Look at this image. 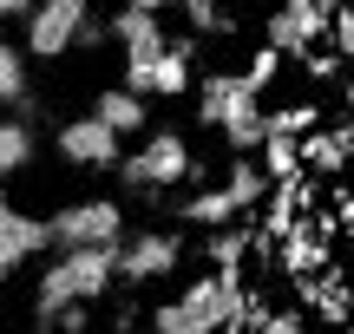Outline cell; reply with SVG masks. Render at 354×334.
<instances>
[{
    "label": "cell",
    "instance_id": "1",
    "mask_svg": "<svg viewBox=\"0 0 354 334\" xmlns=\"http://www.w3.org/2000/svg\"><path fill=\"white\" fill-rule=\"evenodd\" d=\"M105 295H112V243L59 249V256L33 275V322L46 328L53 308H66V302H105Z\"/></svg>",
    "mask_w": 354,
    "mask_h": 334
},
{
    "label": "cell",
    "instance_id": "2",
    "mask_svg": "<svg viewBox=\"0 0 354 334\" xmlns=\"http://www.w3.org/2000/svg\"><path fill=\"white\" fill-rule=\"evenodd\" d=\"M236 288H243V269H203L177 302L151 308V328L158 334H216L236 315Z\"/></svg>",
    "mask_w": 354,
    "mask_h": 334
},
{
    "label": "cell",
    "instance_id": "3",
    "mask_svg": "<svg viewBox=\"0 0 354 334\" xmlns=\"http://www.w3.org/2000/svg\"><path fill=\"white\" fill-rule=\"evenodd\" d=\"M197 125L223 131L230 151H256V138H263V99L243 86V72H203V86H197Z\"/></svg>",
    "mask_w": 354,
    "mask_h": 334
},
{
    "label": "cell",
    "instance_id": "4",
    "mask_svg": "<svg viewBox=\"0 0 354 334\" xmlns=\"http://www.w3.org/2000/svg\"><path fill=\"white\" fill-rule=\"evenodd\" d=\"M118 184L125 190H171V184H190V144L184 131H138V151H118Z\"/></svg>",
    "mask_w": 354,
    "mask_h": 334
},
{
    "label": "cell",
    "instance_id": "5",
    "mask_svg": "<svg viewBox=\"0 0 354 334\" xmlns=\"http://www.w3.org/2000/svg\"><path fill=\"white\" fill-rule=\"evenodd\" d=\"M177 262H184V236L177 230H138L131 243L118 236L112 243V288H158L177 275Z\"/></svg>",
    "mask_w": 354,
    "mask_h": 334
},
{
    "label": "cell",
    "instance_id": "6",
    "mask_svg": "<svg viewBox=\"0 0 354 334\" xmlns=\"http://www.w3.org/2000/svg\"><path fill=\"white\" fill-rule=\"evenodd\" d=\"M53 249H79V243H118L125 236V204L112 197H79V204H59L46 217Z\"/></svg>",
    "mask_w": 354,
    "mask_h": 334
},
{
    "label": "cell",
    "instance_id": "7",
    "mask_svg": "<svg viewBox=\"0 0 354 334\" xmlns=\"http://www.w3.org/2000/svg\"><path fill=\"white\" fill-rule=\"evenodd\" d=\"M86 13H92V0H33V7L20 13V20H26L20 52H26V59H66Z\"/></svg>",
    "mask_w": 354,
    "mask_h": 334
},
{
    "label": "cell",
    "instance_id": "8",
    "mask_svg": "<svg viewBox=\"0 0 354 334\" xmlns=\"http://www.w3.org/2000/svg\"><path fill=\"white\" fill-rule=\"evenodd\" d=\"M53 151H59V164H73V170H112L118 164V131L86 112V118H66V125L53 131Z\"/></svg>",
    "mask_w": 354,
    "mask_h": 334
},
{
    "label": "cell",
    "instance_id": "9",
    "mask_svg": "<svg viewBox=\"0 0 354 334\" xmlns=\"http://www.w3.org/2000/svg\"><path fill=\"white\" fill-rule=\"evenodd\" d=\"M295 157H302L308 177H342V164H348V112H335V125L295 131Z\"/></svg>",
    "mask_w": 354,
    "mask_h": 334
},
{
    "label": "cell",
    "instance_id": "10",
    "mask_svg": "<svg viewBox=\"0 0 354 334\" xmlns=\"http://www.w3.org/2000/svg\"><path fill=\"white\" fill-rule=\"evenodd\" d=\"M39 249H53V236H46V217L7 210V223H0V282H7L13 269H26V262H33Z\"/></svg>",
    "mask_w": 354,
    "mask_h": 334
},
{
    "label": "cell",
    "instance_id": "11",
    "mask_svg": "<svg viewBox=\"0 0 354 334\" xmlns=\"http://www.w3.org/2000/svg\"><path fill=\"white\" fill-rule=\"evenodd\" d=\"M92 118L112 125L118 138H138V131L151 125V105H145L131 86H99V92H92Z\"/></svg>",
    "mask_w": 354,
    "mask_h": 334
},
{
    "label": "cell",
    "instance_id": "12",
    "mask_svg": "<svg viewBox=\"0 0 354 334\" xmlns=\"http://www.w3.org/2000/svg\"><path fill=\"white\" fill-rule=\"evenodd\" d=\"M33 157H39L33 125H26V118H0V184H7V177H20Z\"/></svg>",
    "mask_w": 354,
    "mask_h": 334
},
{
    "label": "cell",
    "instance_id": "13",
    "mask_svg": "<svg viewBox=\"0 0 354 334\" xmlns=\"http://www.w3.org/2000/svg\"><path fill=\"white\" fill-rule=\"evenodd\" d=\"M177 217H184V223H203V230H216V223L243 217V210H236V197H230L223 184H203L197 197H184V204H177Z\"/></svg>",
    "mask_w": 354,
    "mask_h": 334
},
{
    "label": "cell",
    "instance_id": "14",
    "mask_svg": "<svg viewBox=\"0 0 354 334\" xmlns=\"http://www.w3.org/2000/svg\"><path fill=\"white\" fill-rule=\"evenodd\" d=\"M223 190L236 197V210L250 217L256 204H263V190H269V177H263V164H250V151H236V164L223 170Z\"/></svg>",
    "mask_w": 354,
    "mask_h": 334
},
{
    "label": "cell",
    "instance_id": "15",
    "mask_svg": "<svg viewBox=\"0 0 354 334\" xmlns=\"http://www.w3.org/2000/svg\"><path fill=\"white\" fill-rule=\"evenodd\" d=\"M256 151H263V177H269V184L302 170V157H295V138H289V131H263V138H256Z\"/></svg>",
    "mask_w": 354,
    "mask_h": 334
},
{
    "label": "cell",
    "instance_id": "16",
    "mask_svg": "<svg viewBox=\"0 0 354 334\" xmlns=\"http://www.w3.org/2000/svg\"><path fill=\"white\" fill-rule=\"evenodd\" d=\"M26 52L13 39H0V105H26Z\"/></svg>",
    "mask_w": 354,
    "mask_h": 334
},
{
    "label": "cell",
    "instance_id": "17",
    "mask_svg": "<svg viewBox=\"0 0 354 334\" xmlns=\"http://www.w3.org/2000/svg\"><path fill=\"white\" fill-rule=\"evenodd\" d=\"M282 59H289V52H276V46H269V39H263V46L250 52V66H243V86H250L256 99H269V86H276V79H282Z\"/></svg>",
    "mask_w": 354,
    "mask_h": 334
},
{
    "label": "cell",
    "instance_id": "18",
    "mask_svg": "<svg viewBox=\"0 0 354 334\" xmlns=\"http://www.w3.org/2000/svg\"><path fill=\"white\" fill-rule=\"evenodd\" d=\"M190 20V33H236V13L223 7V0H177Z\"/></svg>",
    "mask_w": 354,
    "mask_h": 334
},
{
    "label": "cell",
    "instance_id": "19",
    "mask_svg": "<svg viewBox=\"0 0 354 334\" xmlns=\"http://www.w3.org/2000/svg\"><path fill=\"white\" fill-rule=\"evenodd\" d=\"M263 328L269 334H302L308 328V308H269V302H263Z\"/></svg>",
    "mask_w": 354,
    "mask_h": 334
},
{
    "label": "cell",
    "instance_id": "20",
    "mask_svg": "<svg viewBox=\"0 0 354 334\" xmlns=\"http://www.w3.org/2000/svg\"><path fill=\"white\" fill-rule=\"evenodd\" d=\"M26 7H33V0H0V20H20Z\"/></svg>",
    "mask_w": 354,
    "mask_h": 334
},
{
    "label": "cell",
    "instance_id": "21",
    "mask_svg": "<svg viewBox=\"0 0 354 334\" xmlns=\"http://www.w3.org/2000/svg\"><path fill=\"white\" fill-rule=\"evenodd\" d=\"M131 7H145V13H171L177 0H131Z\"/></svg>",
    "mask_w": 354,
    "mask_h": 334
},
{
    "label": "cell",
    "instance_id": "22",
    "mask_svg": "<svg viewBox=\"0 0 354 334\" xmlns=\"http://www.w3.org/2000/svg\"><path fill=\"white\" fill-rule=\"evenodd\" d=\"M7 210H13V197H7V190H0V223H7Z\"/></svg>",
    "mask_w": 354,
    "mask_h": 334
},
{
    "label": "cell",
    "instance_id": "23",
    "mask_svg": "<svg viewBox=\"0 0 354 334\" xmlns=\"http://www.w3.org/2000/svg\"><path fill=\"white\" fill-rule=\"evenodd\" d=\"M0 315H7V282H0Z\"/></svg>",
    "mask_w": 354,
    "mask_h": 334
}]
</instances>
